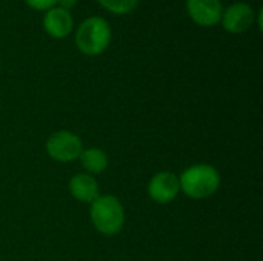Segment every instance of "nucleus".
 <instances>
[{"instance_id":"nucleus-5","label":"nucleus","mask_w":263,"mask_h":261,"mask_svg":"<svg viewBox=\"0 0 263 261\" xmlns=\"http://www.w3.org/2000/svg\"><path fill=\"white\" fill-rule=\"evenodd\" d=\"M180 191L179 177L173 172H159L148 183V195L153 202L166 205L171 203Z\"/></svg>"},{"instance_id":"nucleus-11","label":"nucleus","mask_w":263,"mask_h":261,"mask_svg":"<svg viewBox=\"0 0 263 261\" xmlns=\"http://www.w3.org/2000/svg\"><path fill=\"white\" fill-rule=\"evenodd\" d=\"M105 8H108L109 11L112 12H117V14H123V12H128L131 11L139 0H99Z\"/></svg>"},{"instance_id":"nucleus-2","label":"nucleus","mask_w":263,"mask_h":261,"mask_svg":"<svg viewBox=\"0 0 263 261\" xmlns=\"http://www.w3.org/2000/svg\"><path fill=\"white\" fill-rule=\"evenodd\" d=\"M180 189L194 200L208 198L220 186V175L216 168L210 165H194L182 172L179 177Z\"/></svg>"},{"instance_id":"nucleus-13","label":"nucleus","mask_w":263,"mask_h":261,"mask_svg":"<svg viewBox=\"0 0 263 261\" xmlns=\"http://www.w3.org/2000/svg\"><path fill=\"white\" fill-rule=\"evenodd\" d=\"M57 3L60 5V8H63V9H69V8H72V6L77 3V0H57Z\"/></svg>"},{"instance_id":"nucleus-12","label":"nucleus","mask_w":263,"mask_h":261,"mask_svg":"<svg viewBox=\"0 0 263 261\" xmlns=\"http://www.w3.org/2000/svg\"><path fill=\"white\" fill-rule=\"evenodd\" d=\"M26 3L35 9H49L55 6L57 0H26Z\"/></svg>"},{"instance_id":"nucleus-3","label":"nucleus","mask_w":263,"mask_h":261,"mask_svg":"<svg viewBox=\"0 0 263 261\" xmlns=\"http://www.w3.org/2000/svg\"><path fill=\"white\" fill-rule=\"evenodd\" d=\"M111 40V28L108 22L102 17H88L85 18L77 32L76 43L79 49L88 55H97L106 49Z\"/></svg>"},{"instance_id":"nucleus-4","label":"nucleus","mask_w":263,"mask_h":261,"mask_svg":"<svg viewBox=\"0 0 263 261\" xmlns=\"http://www.w3.org/2000/svg\"><path fill=\"white\" fill-rule=\"evenodd\" d=\"M83 151L82 140L71 131H57L46 142L48 155L60 163H69L80 157Z\"/></svg>"},{"instance_id":"nucleus-1","label":"nucleus","mask_w":263,"mask_h":261,"mask_svg":"<svg viewBox=\"0 0 263 261\" xmlns=\"http://www.w3.org/2000/svg\"><path fill=\"white\" fill-rule=\"evenodd\" d=\"M91 222L102 235L119 234L125 225L123 205L114 195H99L91 203Z\"/></svg>"},{"instance_id":"nucleus-7","label":"nucleus","mask_w":263,"mask_h":261,"mask_svg":"<svg viewBox=\"0 0 263 261\" xmlns=\"http://www.w3.org/2000/svg\"><path fill=\"white\" fill-rule=\"evenodd\" d=\"M186 8L191 18L199 25H216L222 17L220 0H186Z\"/></svg>"},{"instance_id":"nucleus-9","label":"nucleus","mask_w":263,"mask_h":261,"mask_svg":"<svg viewBox=\"0 0 263 261\" xmlns=\"http://www.w3.org/2000/svg\"><path fill=\"white\" fill-rule=\"evenodd\" d=\"M69 192L82 203H92L100 195L99 185L89 174H76L69 180Z\"/></svg>"},{"instance_id":"nucleus-8","label":"nucleus","mask_w":263,"mask_h":261,"mask_svg":"<svg viewBox=\"0 0 263 261\" xmlns=\"http://www.w3.org/2000/svg\"><path fill=\"white\" fill-rule=\"evenodd\" d=\"M43 26L46 32L52 37H65L72 29V15L68 9L60 6H52L46 11L43 17Z\"/></svg>"},{"instance_id":"nucleus-6","label":"nucleus","mask_w":263,"mask_h":261,"mask_svg":"<svg viewBox=\"0 0 263 261\" xmlns=\"http://www.w3.org/2000/svg\"><path fill=\"white\" fill-rule=\"evenodd\" d=\"M223 28L230 32H243L254 22V12L247 3H234L222 12L220 17Z\"/></svg>"},{"instance_id":"nucleus-10","label":"nucleus","mask_w":263,"mask_h":261,"mask_svg":"<svg viewBox=\"0 0 263 261\" xmlns=\"http://www.w3.org/2000/svg\"><path fill=\"white\" fill-rule=\"evenodd\" d=\"M80 163L88 171V174H100L108 168V155L99 148H89L82 151Z\"/></svg>"}]
</instances>
